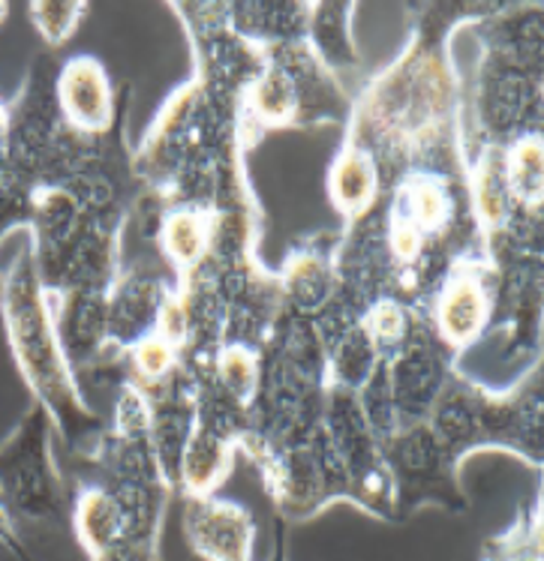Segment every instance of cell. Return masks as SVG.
Returning <instances> with one entry per match:
<instances>
[{
  "label": "cell",
  "mask_w": 544,
  "mask_h": 561,
  "mask_svg": "<svg viewBox=\"0 0 544 561\" xmlns=\"http://www.w3.org/2000/svg\"><path fill=\"white\" fill-rule=\"evenodd\" d=\"M166 295L169 291L151 274L117 276L109 288V345L129 348L154 333Z\"/></svg>",
  "instance_id": "5"
},
{
  "label": "cell",
  "mask_w": 544,
  "mask_h": 561,
  "mask_svg": "<svg viewBox=\"0 0 544 561\" xmlns=\"http://www.w3.org/2000/svg\"><path fill=\"white\" fill-rule=\"evenodd\" d=\"M55 100L64 124L88 136H105L115 121V91L109 72L91 55H79L64 64L55 81Z\"/></svg>",
  "instance_id": "4"
},
{
  "label": "cell",
  "mask_w": 544,
  "mask_h": 561,
  "mask_svg": "<svg viewBox=\"0 0 544 561\" xmlns=\"http://www.w3.org/2000/svg\"><path fill=\"white\" fill-rule=\"evenodd\" d=\"M190 331H193V324H190V307H186V300L181 295H166L160 312H157L154 333L178 348V345L186 343Z\"/></svg>",
  "instance_id": "26"
},
{
  "label": "cell",
  "mask_w": 544,
  "mask_h": 561,
  "mask_svg": "<svg viewBox=\"0 0 544 561\" xmlns=\"http://www.w3.org/2000/svg\"><path fill=\"white\" fill-rule=\"evenodd\" d=\"M487 310H490V298H487L478 276H452L449 286L442 288L440 307H437V324H440L442 340L452 345L473 343L485 328Z\"/></svg>",
  "instance_id": "9"
},
{
  "label": "cell",
  "mask_w": 544,
  "mask_h": 561,
  "mask_svg": "<svg viewBox=\"0 0 544 561\" xmlns=\"http://www.w3.org/2000/svg\"><path fill=\"white\" fill-rule=\"evenodd\" d=\"M250 108L262 124H286L298 108V88L290 67L271 64L250 88Z\"/></svg>",
  "instance_id": "16"
},
{
  "label": "cell",
  "mask_w": 544,
  "mask_h": 561,
  "mask_svg": "<svg viewBox=\"0 0 544 561\" xmlns=\"http://www.w3.org/2000/svg\"><path fill=\"white\" fill-rule=\"evenodd\" d=\"M72 526L84 550L91 552V559L115 550L121 543H133L124 504L117 502V495L103 483L81 486L72 502Z\"/></svg>",
  "instance_id": "7"
},
{
  "label": "cell",
  "mask_w": 544,
  "mask_h": 561,
  "mask_svg": "<svg viewBox=\"0 0 544 561\" xmlns=\"http://www.w3.org/2000/svg\"><path fill=\"white\" fill-rule=\"evenodd\" d=\"M286 291L295 307L302 310H316L328 300L331 291V276L316 255H298L295 262L286 267Z\"/></svg>",
  "instance_id": "20"
},
{
  "label": "cell",
  "mask_w": 544,
  "mask_h": 561,
  "mask_svg": "<svg viewBox=\"0 0 544 561\" xmlns=\"http://www.w3.org/2000/svg\"><path fill=\"white\" fill-rule=\"evenodd\" d=\"M313 43L328 64H352V39L347 34V12L343 7L325 3L313 15Z\"/></svg>",
  "instance_id": "21"
},
{
  "label": "cell",
  "mask_w": 544,
  "mask_h": 561,
  "mask_svg": "<svg viewBox=\"0 0 544 561\" xmlns=\"http://www.w3.org/2000/svg\"><path fill=\"white\" fill-rule=\"evenodd\" d=\"M367 333L373 336V343L376 348L379 345H400L406 340V333H409V319H406V312L400 304H394V300H379L376 307L367 316Z\"/></svg>",
  "instance_id": "25"
},
{
  "label": "cell",
  "mask_w": 544,
  "mask_h": 561,
  "mask_svg": "<svg viewBox=\"0 0 544 561\" xmlns=\"http://www.w3.org/2000/svg\"><path fill=\"white\" fill-rule=\"evenodd\" d=\"M10 124H12L10 105L0 100V165L7 162V153H10Z\"/></svg>",
  "instance_id": "28"
},
{
  "label": "cell",
  "mask_w": 544,
  "mask_h": 561,
  "mask_svg": "<svg viewBox=\"0 0 544 561\" xmlns=\"http://www.w3.org/2000/svg\"><path fill=\"white\" fill-rule=\"evenodd\" d=\"M211 243L208 219L193 207H178L160 226V250L178 267H193L205 259Z\"/></svg>",
  "instance_id": "14"
},
{
  "label": "cell",
  "mask_w": 544,
  "mask_h": 561,
  "mask_svg": "<svg viewBox=\"0 0 544 561\" xmlns=\"http://www.w3.org/2000/svg\"><path fill=\"white\" fill-rule=\"evenodd\" d=\"M388 385H392L394 412L421 417L442 397L440 360L430 352L409 348L394 360V369H388Z\"/></svg>",
  "instance_id": "11"
},
{
  "label": "cell",
  "mask_w": 544,
  "mask_h": 561,
  "mask_svg": "<svg viewBox=\"0 0 544 561\" xmlns=\"http://www.w3.org/2000/svg\"><path fill=\"white\" fill-rule=\"evenodd\" d=\"M452 103L449 72L433 48H416L376 81L367 100L373 133L388 145H409L437 133Z\"/></svg>",
  "instance_id": "2"
},
{
  "label": "cell",
  "mask_w": 544,
  "mask_h": 561,
  "mask_svg": "<svg viewBox=\"0 0 544 561\" xmlns=\"http://www.w3.org/2000/svg\"><path fill=\"white\" fill-rule=\"evenodd\" d=\"M0 310L7 321L12 355L22 367V376L36 393V402L46 409L60 436L79 454L93 447V433L100 424L84 409L79 385L64 348H60L52 304L39 279L34 247H24L12 255L10 267L0 274ZM93 454V450H91Z\"/></svg>",
  "instance_id": "1"
},
{
  "label": "cell",
  "mask_w": 544,
  "mask_h": 561,
  "mask_svg": "<svg viewBox=\"0 0 544 561\" xmlns=\"http://www.w3.org/2000/svg\"><path fill=\"white\" fill-rule=\"evenodd\" d=\"M404 219L412 222L424 238L430 231H440L452 219V195L433 178H418L406 186Z\"/></svg>",
  "instance_id": "18"
},
{
  "label": "cell",
  "mask_w": 544,
  "mask_h": 561,
  "mask_svg": "<svg viewBox=\"0 0 544 561\" xmlns=\"http://www.w3.org/2000/svg\"><path fill=\"white\" fill-rule=\"evenodd\" d=\"M530 103L526 79L511 64L487 69L481 81V96H478V112L485 117L490 133H509L511 126L521 124Z\"/></svg>",
  "instance_id": "13"
},
{
  "label": "cell",
  "mask_w": 544,
  "mask_h": 561,
  "mask_svg": "<svg viewBox=\"0 0 544 561\" xmlns=\"http://www.w3.org/2000/svg\"><path fill=\"white\" fill-rule=\"evenodd\" d=\"M10 15V3H0V24H3V19Z\"/></svg>",
  "instance_id": "29"
},
{
  "label": "cell",
  "mask_w": 544,
  "mask_h": 561,
  "mask_svg": "<svg viewBox=\"0 0 544 561\" xmlns=\"http://www.w3.org/2000/svg\"><path fill=\"white\" fill-rule=\"evenodd\" d=\"M0 507L24 523H60L67 514V493L48 445V414L39 402L0 447Z\"/></svg>",
  "instance_id": "3"
},
{
  "label": "cell",
  "mask_w": 544,
  "mask_h": 561,
  "mask_svg": "<svg viewBox=\"0 0 544 561\" xmlns=\"http://www.w3.org/2000/svg\"><path fill=\"white\" fill-rule=\"evenodd\" d=\"M473 202L478 219L499 229L511 214V190L509 178H506V153L502 150H487L485 157L478 160L473 178Z\"/></svg>",
  "instance_id": "15"
},
{
  "label": "cell",
  "mask_w": 544,
  "mask_h": 561,
  "mask_svg": "<svg viewBox=\"0 0 544 561\" xmlns=\"http://www.w3.org/2000/svg\"><path fill=\"white\" fill-rule=\"evenodd\" d=\"M190 540L214 561H250V516L229 502L190 504Z\"/></svg>",
  "instance_id": "6"
},
{
  "label": "cell",
  "mask_w": 544,
  "mask_h": 561,
  "mask_svg": "<svg viewBox=\"0 0 544 561\" xmlns=\"http://www.w3.org/2000/svg\"><path fill=\"white\" fill-rule=\"evenodd\" d=\"M376 190H379V169L371 150H343L328 172V193L337 210H343L347 217H359L373 205Z\"/></svg>",
  "instance_id": "12"
},
{
  "label": "cell",
  "mask_w": 544,
  "mask_h": 561,
  "mask_svg": "<svg viewBox=\"0 0 544 561\" xmlns=\"http://www.w3.org/2000/svg\"><path fill=\"white\" fill-rule=\"evenodd\" d=\"M392 462L394 474L404 481L409 490H428V486H440L445 481V469H449V447L442 445L433 430L428 426H412L404 438H397L392 450L385 454Z\"/></svg>",
  "instance_id": "10"
},
{
  "label": "cell",
  "mask_w": 544,
  "mask_h": 561,
  "mask_svg": "<svg viewBox=\"0 0 544 561\" xmlns=\"http://www.w3.org/2000/svg\"><path fill=\"white\" fill-rule=\"evenodd\" d=\"M379 369V348L367 328H349L335 345V376L347 390L364 388Z\"/></svg>",
  "instance_id": "17"
},
{
  "label": "cell",
  "mask_w": 544,
  "mask_h": 561,
  "mask_svg": "<svg viewBox=\"0 0 544 561\" xmlns=\"http://www.w3.org/2000/svg\"><path fill=\"white\" fill-rule=\"evenodd\" d=\"M220 381L223 388L233 393L235 400H250L259 385V364L250 348L229 345L220 355Z\"/></svg>",
  "instance_id": "24"
},
{
  "label": "cell",
  "mask_w": 544,
  "mask_h": 561,
  "mask_svg": "<svg viewBox=\"0 0 544 561\" xmlns=\"http://www.w3.org/2000/svg\"><path fill=\"white\" fill-rule=\"evenodd\" d=\"M93 561H157L151 543H121L115 550L97 556Z\"/></svg>",
  "instance_id": "27"
},
{
  "label": "cell",
  "mask_w": 544,
  "mask_h": 561,
  "mask_svg": "<svg viewBox=\"0 0 544 561\" xmlns=\"http://www.w3.org/2000/svg\"><path fill=\"white\" fill-rule=\"evenodd\" d=\"M129 364H133V373L139 381H145L148 388L151 385H160L169 378L174 367V345H169L166 340H160L157 333H148L145 340H139L136 345H129Z\"/></svg>",
  "instance_id": "23"
},
{
  "label": "cell",
  "mask_w": 544,
  "mask_h": 561,
  "mask_svg": "<svg viewBox=\"0 0 544 561\" xmlns=\"http://www.w3.org/2000/svg\"><path fill=\"white\" fill-rule=\"evenodd\" d=\"M229 462H233L229 430L214 421H202L186 438L178 481H184L190 495H205L223 481V474L229 471Z\"/></svg>",
  "instance_id": "8"
},
{
  "label": "cell",
  "mask_w": 544,
  "mask_h": 561,
  "mask_svg": "<svg viewBox=\"0 0 544 561\" xmlns=\"http://www.w3.org/2000/svg\"><path fill=\"white\" fill-rule=\"evenodd\" d=\"M542 138L523 136L511 153H506V178H509L511 198L523 205H539L542 202Z\"/></svg>",
  "instance_id": "19"
},
{
  "label": "cell",
  "mask_w": 544,
  "mask_h": 561,
  "mask_svg": "<svg viewBox=\"0 0 544 561\" xmlns=\"http://www.w3.org/2000/svg\"><path fill=\"white\" fill-rule=\"evenodd\" d=\"M84 10H88L84 3H70V0H36L27 7L31 22L36 24V31L43 34L48 46H64L79 27Z\"/></svg>",
  "instance_id": "22"
}]
</instances>
